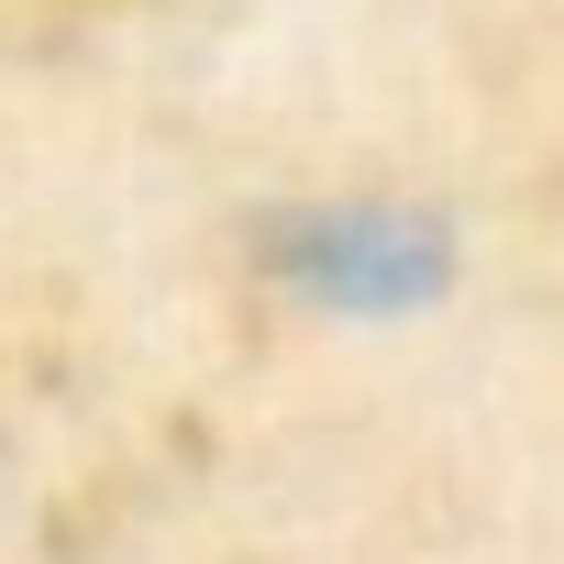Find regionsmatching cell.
Wrapping results in <instances>:
<instances>
[{"instance_id":"1","label":"cell","mask_w":564,"mask_h":564,"mask_svg":"<svg viewBox=\"0 0 564 564\" xmlns=\"http://www.w3.org/2000/svg\"><path fill=\"white\" fill-rule=\"evenodd\" d=\"M276 254H289L311 289H344V300H410V289H432V276H443V221L344 199V210H300Z\"/></svg>"}]
</instances>
